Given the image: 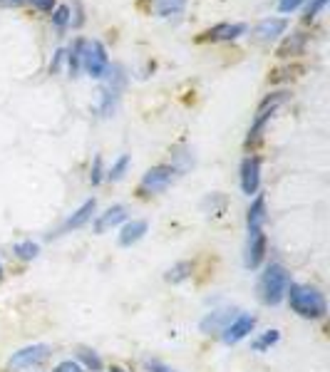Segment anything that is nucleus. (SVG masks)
Wrapping results in <instances>:
<instances>
[{
    "instance_id": "1",
    "label": "nucleus",
    "mask_w": 330,
    "mask_h": 372,
    "mask_svg": "<svg viewBox=\"0 0 330 372\" xmlns=\"http://www.w3.org/2000/svg\"><path fill=\"white\" fill-rule=\"evenodd\" d=\"M286 295H288L291 308H293L296 313L300 315V318H308V320L323 318L325 310H328L323 293H320V290H315V288H310V286L291 283L288 290H286Z\"/></svg>"
},
{
    "instance_id": "2",
    "label": "nucleus",
    "mask_w": 330,
    "mask_h": 372,
    "mask_svg": "<svg viewBox=\"0 0 330 372\" xmlns=\"http://www.w3.org/2000/svg\"><path fill=\"white\" fill-rule=\"evenodd\" d=\"M291 286L288 271L281 266V263H271L266 268V273L261 276V283H258V293L266 305H278L286 298V290Z\"/></svg>"
},
{
    "instance_id": "3",
    "label": "nucleus",
    "mask_w": 330,
    "mask_h": 372,
    "mask_svg": "<svg viewBox=\"0 0 330 372\" xmlns=\"http://www.w3.org/2000/svg\"><path fill=\"white\" fill-rule=\"evenodd\" d=\"M80 68L87 70L89 77H105L110 70V58L100 40H82V50H80Z\"/></svg>"
},
{
    "instance_id": "4",
    "label": "nucleus",
    "mask_w": 330,
    "mask_h": 372,
    "mask_svg": "<svg viewBox=\"0 0 330 372\" xmlns=\"http://www.w3.org/2000/svg\"><path fill=\"white\" fill-rule=\"evenodd\" d=\"M288 97V92H276V95H271V97H266V100L261 102V107H258V115H256V122H253V127H251V132H248V139H246V144H253L261 136V132H263V127L268 124V120H271L273 115H276V110H278V105H281L283 100Z\"/></svg>"
},
{
    "instance_id": "5",
    "label": "nucleus",
    "mask_w": 330,
    "mask_h": 372,
    "mask_svg": "<svg viewBox=\"0 0 330 372\" xmlns=\"http://www.w3.org/2000/svg\"><path fill=\"white\" fill-rule=\"evenodd\" d=\"M253 328H256V318H253V315H236L234 320H231L229 325H226L224 331V342L226 345H234V342H239V340H243V338L248 335V333H253Z\"/></svg>"
},
{
    "instance_id": "6",
    "label": "nucleus",
    "mask_w": 330,
    "mask_h": 372,
    "mask_svg": "<svg viewBox=\"0 0 330 372\" xmlns=\"http://www.w3.org/2000/svg\"><path fill=\"white\" fill-rule=\"evenodd\" d=\"M47 355H50V347L47 345L23 347V350H18L15 355L11 357V367L13 370H25V367L40 365L42 360H47Z\"/></svg>"
},
{
    "instance_id": "7",
    "label": "nucleus",
    "mask_w": 330,
    "mask_h": 372,
    "mask_svg": "<svg viewBox=\"0 0 330 372\" xmlns=\"http://www.w3.org/2000/svg\"><path fill=\"white\" fill-rule=\"evenodd\" d=\"M258 184H261V159H256V157L243 159V164H241V189H243V194L246 196L256 194Z\"/></svg>"
},
{
    "instance_id": "8",
    "label": "nucleus",
    "mask_w": 330,
    "mask_h": 372,
    "mask_svg": "<svg viewBox=\"0 0 330 372\" xmlns=\"http://www.w3.org/2000/svg\"><path fill=\"white\" fill-rule=\"evenodd\" d=\"M174 174H177V169L174 167H154L149 169L147 174H144V179H141V189L144 191H162L169 186V181L174 179Z\"/></svg>"
},
{
    "instance_id": "9",
    "label": "nucleus",
    "mask_w": 330,
    "mask_h": 372,
    "mask_svg": "<svg viewBox=\"0 0 330 372\" xmlns=\"http://www.w3.org/2000/svg\"><path fill=\"white\" fill-rule=\"evenodd\" d=\"M248 27L243 23H221V25H214L211 30L201 32L199 40H236L241 37Z\"/></svg>"
},
{
    "instance_id": "10",
    "label": "nucleus",
    "mask_w": 330,
    "mask_h": 372,
    "mask_svg": "<svg viewBox=\"0 0 330 372\" xmlns=\"http://www.w3.org/2000/svg\"><path fill=\"white\" fill-rule=\"evenodd\" d=\"M266 253V233L263 231H248V246H246V268H258Z\"/></svg>"
},
{
    "instance_id": "11",
    "label": "nucleus",
    "mask_w": 330,
    "mask_h": 372,
    "mask_svg": "<svg viewBox=\"0 0 330 372\" xmlns=\"http://www.w3.org/2000/svg\"><path fill=\"white\" fill-rule=\"evenodd\" d=\"M288 27L286 18H263L256 27H253V37L256 40H276L278 35H283Z\"/></svg>"
},
{
    "instance_id": "12",
    "label": "nucleus",
    "mask_w": 330,
    "mask_h": 372,
    "mask_svg": "<svg viewBox=\"0 0 330 372\" xmlns=\"http://www.w3.org/2000/svg\"><path fill=\"white\" fill-rule=\"evenodd\" d=\"M94 206H97V204H94V199L84 201V204L80 206V209L75 211V214L70 216L68 221H65V224H63V229H60L58 233H68L70 229H80V226H84L89 219H92V214H94Z\"/></svg>"
},
{
    "instance_id": "13",
    "label": "nucleus",
    "mask_w": 330,
    "mask_h": 372,
    "mask_svg": "<svg viewBox=\"0 0 330 372\" xmlns=\"http://www.w3.org/2000/svg\"><path fill=\"white\" fill-rule=\"evenodd\" d=\"M246 224H248V231H263V224H266V199L261 194L256 196V201L248 209Z\"/></svg>"
},
{
    "instance_id": "14",
    "label": "nucleus",
    "mask_w": 330,
    "mask_h": 372,
    "mask_svg": "<svg viewBox=\"0 0 330 372\" xmlns=\"http://www.w3.org/2000/svg\"><path fill=\"white\" fill-rule=\"evenodd\" d=\"M125 216H127L125 206H112V209H107L105 214L97 219V224H94V231H97V233H105L107 229H112V226H117L120 221H125Z\"/></svg>"
},
{
    "instance_id": "15",
    "label": "nucleus",
    "mask_w": 330,
    "mask_h": 372,
    "mask_svg": "<svg viewBox=\"0 0 330 372\" xmlns=\"http://www.w3.org/2000/svg\"><path fill=\"white\" fill-rule=\"evenodd\" d=\"M305 42H308V35H305V32H296V35H291V37L283 40V45L278 48V55H281V58L300 55L305 50Z\"/></svg>"
},
{
    "instance_id": "16",
    "label": "nucleus",
    "mask_w": 330,
    "mask_h": 372,
    "mask_svg": "<svg viewBox=\"0 0 330 372\" xmlns=\"http://www.w3.org/2000/svg\"><path fill=\"white\" fill-rule=\"evenodd\" d=\"M147 229H149L147 221H132V224H127L125 229H122L120 243L122 246H132V243H137L144 233H147Z\"/></svg>"
},
{
    "instance_id": "17",
    "label": "nucleus",
    "mask_w": 330,
    "mask_h": 372,
    "mask_svg": "<svg viewBox=\"0 0 330 372\" xmlns=\"http://www.w3.org/2000/svg\"><path fill=\"white\" fill-rule=\"evenodd\" d=\"M231 320H234V318H231L229 310H219V313H211L209 318L201 323V331H204V333H221L226 325L231 323Z\"/></svg>"
},
{
    "instance_id": "18",
    "label": "nucleus",
    "mask_w": 330,
    "mask_h": 372,
    "mask_svg": "<svg viewBox=\"0 0 330 372\" xmlns=\"http://www.w3.org/2000/svg\"><path fill=\"white\" fill-rule=\"evenodd\" d=\"M186 8V0H157V13L159 18H172Z\"/></svg>"
},
{
    "instance_id": "19",
    "label": "nucleus",
    "mask_w": 330,
    "mask_h": 372,
    "mask_svg": "<svg viewBox=\"0 0 330 372\" xmlns=\"http://www.w3.org/2000/svg\"><path fill=\"white\" fill-rule=\"evenodd\" d=\"M127 167H129V157H127V154H122V157L117 159L115 164H112V169H110V174H107V179H110V181H120V179L125 177Z\"/></svg>"
},
{
    "instance_id": "20",
    "label": "nucleus",
    "mask_w": 330,
    "mask_h": 372,
    "mask_svg": "<svg viewBox=\"0 0 330 372\" xmlns=\"http://www.w3.org/2000/svg\"><path fill=\"white\" fill-rule=\"evenodd\" d=\"M191 273V266L189 263H177V266L172 268V271L167 273V281H172V283H179V281H184V278Z\"/></svg>"
},
{
    "instance_id": "21",
    "label": "nucleus",
    "mask_w": 330,
    "mask_h": 372,
    "mask_svg": "<svg viewBox=\"0 0 330 372\" xmlns=\"http://www.w3.org/2000/svg\"><path fill=\"white\" fill-rule=\"evenodd\" d=\"M278 338H281V335H278V331H268L266 335H261L256 342H253V350L263 352V350H266V347L276 345V342H278Z\"/></svg>"
},
{
    "instance_id": "22",
    "label": "nucleus",
    "mask_w": 330,
    "mask_h": 372,
    "mask_svg": "<svg viewBox=\"0 0 330 372\" xmlns=\"http://www.w3.org/2000/svg\"><path fill=\"white\" fill-rule=\"evenodd\" d=\"M37 251H40V246L37 243H32V241H23V243H15V253L20 258H35L37 256Z\"/></svg>"
},
{
    "instance_id": "23",
    "label": "nucleus",
    "mask_w": 330,
    "mask_h": 372,
    "mask_svg": "<svg viewBox=\"0 0 330 372\" xmlns=\"http://www.w3.org/2000/svg\"><path fill=\"white\" fill-rule=\"evenodd\" d=\"M80 360H82L84 365H87L92 372H100V370H102V360H100L97 355H94L92 350H80Z\"/></svg>"
},
{
    "instance_id": "24",
    "label": "nucleus",
    "mask_w": 330,
    "mask_h": 372,
    "mask_svg": "<svg viewBox=\"0 0 330 372\" xmlns=\"http://www.w3.org/2000/svg\"><path fill=\"white\" fill-rule=\"evenodd\" d=\"M325 3H328V0H310L308 3V8H305V20H315V18L320 15V11H323L325 8Z\"/></svg>"
},
{
    "instance_id": "25",
    "label": "nucleus",
    "mask_w": 330,
    "mask_h": 372,
    "mask_svg": "<svg viewBox=\"0 0 330 372\" xmlns=\"http://www.w3.org/2000/svg\"><path fill=\"white\" fill-rule=\"evenodd\" d=\"M53 23L58 27H65L70 23V8L68 6H60V8H55V13H53Z\"/></svg>"
},
{
    "instance_id": "26",
    "label": "nucleus",
    "mask_w": 330,
    "mask_h": 372,
    "mask_svg": "<svg viewBox=\"0 0 330 372\" xmlns=\"http://www.w3.org/2000/svg\"><path fill=\"white\" fill-rule=\"evenodd\" d=\"M305 0H278V11L281 13H293L303 6Z\"/></svg>"
},
{
    "instance_id": "27",
    "label": "nucleus",
    "mask_w": 330,
    "mask_h": 372,
    "mask_svg": "<svg viewBox=\"0 0 330 372\" xmlns=\"http://www.w3.org/2000/svg\"><path fill=\"white\" fill-rule=\"evenodd\" d=\"M89 181L97 186V184L102 181V157H94V164H92V172H89Z\"/></svg>"
},
{
    "instance_id": "28",
    "label": "nucleus",
    "mask_w": 330,
    "mask_h": 372,
    "mask_svg": "<svg viewBox=\"0 0 330 372\" xmlns=\"http://www.w3.org/2000/svg\"><path fill=\"white\" fill-rule=\"evenodd\" d=\"M55 372H84V370L77 365V362H72V360H65V362H60V365L55 367Z\"/></svg>"
},
{
    "instance_id": "29",
    "label": "nucleus",
    "mask_w": 330,
    "mask_h": 372,
    "mask_svg": "<svg viewBox=\"0 0 330 372\" xmlns=\"http://www.w3.org/2000/svg\"><path fill=\"white\" fill-rule=\"evenodd\" d=\"M30 3L42 13H53V8H55V0H30Z\"/></svg>"
},
{
    "instance_id": "30",
    "label": "nucleus",
    "mask_w": 330,
    "mask_h": 372,
    "mask_svg": "<svg viewBox=\"0 0 330 372\" xmlns=\"http://www.w3.org/2000/svg\"><path fill=\"white\" fill-rule=\"evenodd\" d=\"M63 60H65V50H58L55 58H53V63H50V72H58L60 65H63Z\"/></svg>"
},
{
    "instance_id": "31",
    "label": "nucleus",
    "mask_w": 330,
    "mask_h": 372,
    "mask_svg": "<svg viewBox=\"0 0 330 372\" xmlns=\"http://www.w3.org/2000/svg\"><path fill=\"white\" fill-rule=\"evenodd\" d=\"M27 0H0V6L3 8H20V6H25Z\"/></svg>"
},
{
    "instance_id": "32",
    "label": "nucleus",
    "mask_w": 330,
    "mask_h": 372,
    "mask_svg": "<svg viewBox=\"0 0 330 372\" xmlns=\"http://www.w3.org/2000/svg\"><path fill=\"white\" fill-rule=\"evenodd\" d=\"M149 370L152 372H172L169 367H164L162 362H149Z\"/></svg>"
},
{
    "instance_id": "33",
    "label": "nucleus",
    "mask_w": 330,
    "mask_h": 372,
    "mask_svg": "<svg viewBox=\"0 0 330 372\" xmlns=\"http://www.w3.org/2000/svg\"><path fill=\"white\" fill-rule=\"evenodd\" d=\"M112 372H125V370H122V367H112Z\"/></svg>"
},
{
    "instance_id": "34",
    "label": "nucleus",
    "mask_w": 330,
    "mask_h": 372,
    "mask_svg": "<svg viewBox=\"0 0 330 372\" xmlns=\"http://www.w3.org/2000/svg\"><path fill=\"white\" fill-rule=\"evenodd\" d=\"M0 276H3V266H0Z\"/></svg>"
}]
</instances>
